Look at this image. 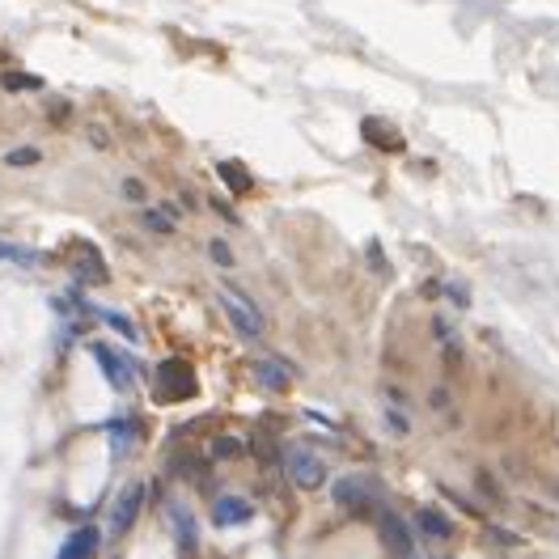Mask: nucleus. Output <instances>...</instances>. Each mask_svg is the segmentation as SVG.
<instances>
[{
    "mask_svg": "<svg viewBox=\"0 0 559 559\" xmlns=\"http://www.w3.org/2000/svg\"><path fill=\"white\" fill-rule=\"evenodd\" d=\"M221 310H225V318H229V327L238 331L242 339H250V344H255V339H263V314H259V305L250 301L246 293H238V288H221Z\"/></svg>",
    "mask_w": 559,
    "mask_h": 559,
    "instance_id": "f257e3e1",
    "label": "nucleus"
},
{
    "mask_svg": "<svg viewBox=\"0 0 559 559\" xmlns=\"http://www.w3.org/2000/svg\"><path fill=\"white\" fill-rule=\"evenodd\" d=\"M195 390H200V382H195V369L187 360H161L157 365V403H187Z\"/></svg>",
    "mask_w": 559,
    "mask_h": 559,
    "instance_id": "f03ea898",
    "label": "nucleus"
},
{
    "mask_svg": "<svg viewBox=\"0 0 559 559\" xmlns=\"http://www.w3.org/2000/svg\"><path fill=\"white\" fill-rule=\"evenodd\" d=\"M284 471H288V479H293L301 492H314V488L327 483V462H322L314 449H305V445L288 449V454H284Z\"/></svg>",
    "mask_w": 559,
    "mask_h": 559,
    "instance_id": "7ed1b4c3",
    "label": "nucleus"
},
{
    "mask_svg": "<svg viewBox=\"0 0 559 559\" xmlns=\"http://www.w3.org/2000/svg\"><path fill=\"white\" fill-rule=\"evenodd\" d=\"M166 521H170L174 543H178V551H183V559H195V547H200V530H195L191 504H183V500H166Z\"/></svg>",
    "mask_w": 559,
    "mask_h": 559,
    "instance_id": "20e7f679",
    "label": "nucleus"
},
{
    "mask_svg": "<svg viewBox=\"0 0 559 559\" xmlns=\"http://www.w3.org/2000/svg\"><path fill=\"white\" fill-rule=\"evenodd\" d=\"M89 352H94V360L102 365V377L111 382V390H132V377H136V369H128V360H123L111 344H102V339H89Z\"/></svg>",
    "mask_w": 559,
    "mask_h": 559,
    "instance_id": "39448f33",
    "label": "nucleus"
},
{
    "mask_svg": "<svg viewBox=\"0 0 559 559\" xmlns=\"http://www.w3.org/2000/svg\"><path fill=\"white\" fill-rule=\"evenodd\" d=\"M331 500L339 504V509H348V513H369L373 509V488H369V479L344 475V479L331 483Z\"/></svg>",
    "mask_w": 559,
    "mask_h": 559,
    "instance_id": "423d86ee",
    "label": "nucleus"
},
{
    "mask_svg": "<svg viewBox=\"0 0 559 559\" xmlns=\"http://www.w3.org/2000/svg\"><path fill=\"white\" fill-rule=\"evenodd\" d=\"M140 504H144V488H140V483H128V488L115 496V504H111V534L115 538H123V534L136 526Z\"/></svg>",
    "mask_w": 559,
    "mask_h": 559,
    "instance_id": "0eeeda50",
    "label": "nucleus"
},
{
    "mask_svg": "<svg viewBox=\"0 0 559 559\" xmlns=\"http://www.w3.org/2000/svg\"><path fill=\"white\" fill-rule=\"evenodd\" d=\"M377 534H382V543H386L390 555H411V551H416L411 526H407V521H403L399 513H390V509L377 513Z\"/></svg>",
    "mask_w": 559,
    "mask_h": 559,
    "instance_id": "6e6552de",
    "label": "nucleus"
},
{
    "mask_svg": "<svg viewBox=\"0 0 559 559\" xmlns=\"http://www.w3.org/2000/svg\"><path fill=\"white\" fill-rule=\"evenodd\" d=\"M255 517V504L250 500H242V496H221L212 504V521L221 530H229V526H246V521Z\"/></svg>",
    "mask_w": 559,
    "mask_h": 559,
    "instance_id": "1a4fd4ad",
    "label": "nucleus"
},
{
    "mask_svg": "<svg viewBox=\"0 0 559 559\" xmlns=\"http://www.w3.org/2000/svg\"><path fill=\"white\" fill-rule=\"evenodd\" d=\"M255 377H259V386L272 390V394H288V386H293V373H288V365L276 356L255 360Z\"/></svg>",
    "mask_w": 559,
    "mask_h": 559,
    "instance_id": "9d476101",
    "label": "nucleus"
},
{
    "mask_svg": "<svg viewBox=\"0 0 559 559\" xmlns=\"http://www.w3.org/2000/svg\"><path fill=\"white\" fill-rule=\"evenodd\" d=\"M77 250H81V259L72 263V276H77L81 284H106V263H102V255L89 242H77Z\"/></svg>",
    "mask_w": 559,
    "mask_h": 559,
    "instance_id": "9b49d317",
    "label": "nucleus"
},
{
    "mask_svg": "<svg viewBox=\"0 0 559 559\" xmlns=\"http://www.w3.org/2000/svg\"><path fill=\"white\" fill-rule=\"evenodd\" d=\"M98 543H102L98 526H81L77 534H68V538H64V547H60L56 559H89V555L98 551Z\"/></svg>",
    "mask_w": 559,
    "mask_h": 559,
    "instance_id": "f8f14e48",
    "label": "nucleus"
},
{
    "mask_svg": "<svg viewBox=\"0 0 559 559\" xmlns=\"http://www.w3.org/2000/svg\"><path fill=\"white\" fill-rule=\"evenodd\" d=\"M416 526H420L428 538H441V543H445L449 534H454V526H449V517H445L441 509H420V513H416Z\"/></svg>",
    "mask_w": 559,
    "mask_h": 559,
    "instance_id": "ddd939ff",
    "label": "nucleus"
},
{
    "mask_svg": "<svg viewBox=\"0 0 559 559\" xmlns=\"http://www.w3.org/2000/svg\"><path fill=\"white\" fill-rule=\"evenodd\" d=\"M0 259H9V263H17V267H39V263H43L39 250H30V246H13V242H5V238H0Z\"/></svg>",
    "mask_w": 559,
    "mask_h": 559,
    "instance_id": "4468645a",
    "label": "nucleus"
},
{
    "mask_svg": "<svg viewBox=\"0 0 559 559\" xmlns=\"http://www.w3.org/2000/svg\"><path fill=\"white\" fill-rule=\"evenodd\" d=\"M132 432H136L132 420H115V424H111V454H115V458H128V449H132V441H136Z\"/></svg>",
    "mask_w": 559,
    "mask_h": 559,
    "instance_id": "2eb2a0df",
    "label": "nucleus"
},
{
    "mask_svg": "<svg viewBox=\"0 0 559 559\" xmlns=\"http://www.w3.org/2000/svg\"><path fill=\"white\" fill-rule=\"evenodd\" d=\"M216 170H221V178H225V183H229L233 191H250V187H255V183H250V174L238 166V161H221Z\"/></svg>",
    "mask_w": 559,
    "mask_h": 559,
    "instance_id": "dca6fc26",
    "label": "nucleus"
},
{
    "mask_svg": "<svg viewBox=\"0 0 559 559\" xmlns=\"http://www.w3.org/2000/svg\"><path fill=\"white\" fill-rule=\"evenodd\" d=\"M34 161H39V149H9L5 153V166H13V170H26Z\"/></svg>",
    "mask_w": 559,
    "mask_h": 559,
    "instance_id": "f3484780",
    "label": "nucleus"
},
{
    "mask_svg": "<svg viewBox=\"0 0 559 559\" xmlns=\"http://www.w3.org/2000/svg\"><path fill=\"white\" fill-rule=\"evenodd\" d=\"M242 449H246V445H242L238 437H216V441H212V454H216V458H238Z\"/></svg>",
    "mask_w": 559,
    "mask_h": 559,
    "instance_id": "a211bd4d",
    "label": "nucleus"
},
{
    "mask_svg": "<svg viewBox=\"0 0 559 559\" xmlns=\"http://www.w3.org/2000/svg\"><path fill=\"white\" fill-rule=\"evenodd\" d=\"M0 85H5V89H39V77H26V72H5Z\"/></svg>",
    "mask_w": 559,
    "mask_h": 559,
    "instance_id": "6ab92c4d",
    "label": "nucleus"
},
{
    "mask_svg": "<svg viewBox=\"0 0 559 559\" xmlns=\"http://www.w3.org/2000/svg\"><path fill=\"white\" fill-rule=\"evenodd\" d=\"M98 318H102V322H111V327H115V331H119L123 339H132V344L140 339V335H136V327H132V322L123 318V314H98Z\"/></svg>",
    "mask_w": 559,
    "mask_h": 559,
    "instance_id": "aec40b11",
    "label": "nucleus"
},
{
    "mask_svg": "<svg viewBox=\"0 0 559 559\" xmlns=\"http://www.w3.org/2000/svg\"><path fill=\"white\" fill-rule=\"evenodd\" d=\"M144 225H149L153 233H161V238H166V233H174V221H170L166 212H149V216H144Z\"/></svg>",
    "mask_w": 559,
    "mask_h": 559,
    "instance_id": "412c9836",
    "label": "nucleus"
},
{
    "mask_svg": "<svg viewBox=\"0 0 559 559\" xmlns=\"http://www.w3.org/2000/svg\"><path fill=\"white\" fill-rule=\"evenodd\" d=\"M386 424H390V432H399V437H407V428H411L407 416H399V407H394V403L386 407Z\"/></svg>",
    "mask_w": 559,
    "mask_h": 559,
    "instance_id": "4be33fe9",
    "label": "nucleus"
},
{
    "mask_svg": "<svg viewBox=\"0 0 559 559\" xmlns=\"http://www.w3.org/2000/svg\"><path fill=\"white\" fill-rule=\"evenodd\" d=\"M123 195H128L132 204H144V183H136V178H123Z\"/></svg>",
    "mask_w": 559,
    "mask_h": 559,
    "instance_id": "5701e85b",
    "label": "nucleus"
},
{
    "mask_svg": "<svg viewBox=\"0 0 559 559\" xmlns=\"http://www.w3.org/2000/svg\"><path fill=\"white\" fill-rule=\"evenodd\" d=\"M208 250H212V259L221 263V267H229V263H233V255H229V246H225V242H212Z\"/></svg>",
    "mask_w": 559,
    "mask_h": 559,
    "instance_id": "b1692460",
    "label": "nucleus"
}]
</instances>
